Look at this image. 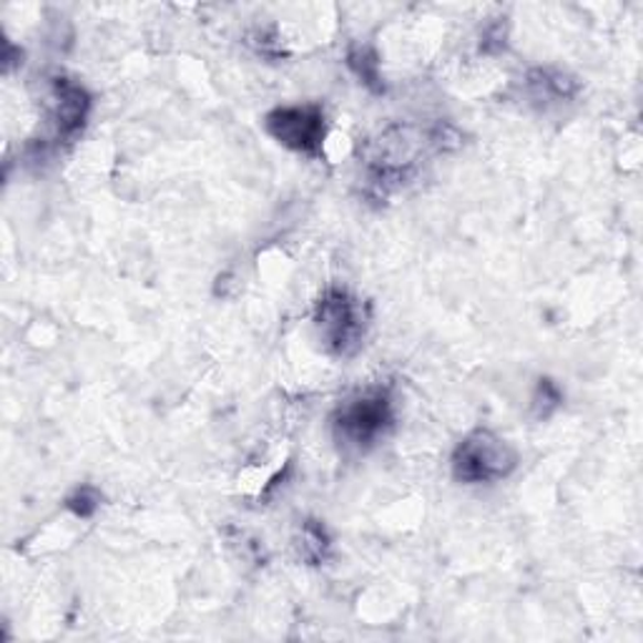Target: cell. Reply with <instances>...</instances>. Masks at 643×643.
<instances>
[{
	"mask_svg": "<svg viewBox=\"0 0 643 643\" xmlns=\"http://www.w3.org/2000/svg\"><path fill=\"white\" fill-rule=\"evenodd\" d=\"M66 505L78 518H91L101 505V493L96 488H91V485H84V488H78L71 495Z\"/></svg>",
	"mask_w": 643,
	"mask_h": 643,
	"instance_id": "10",
	"label": "cell"
},
{
	"mask_svg": "<svg viewBox=\"0 0 643 643\" xmlns=\"http://www.w3.org/2000/svg\"><path fill=\"white\" fill-rule=\"evenodd\" d=\"M528 84L533 91H538L540 96L558 98V101L573 98L576 91H578L576 78H571L563 71H556V68H536L528 76Z\"/></svg>",
	"mask_w": 643,
	"mask_h": 643,
	"instance_id": "6",
	"label": "cell"
},
{
	"mask_svg": "<svg viewBox=\"0 0 643 643\" xmlns=\"http://www.w3.org/2000/svg\"><path fill=\"white\" fill-rule=\"evenodd\" d=\"M266 134L292 151L317 156L327 139V118L317 104L280 106L264 118Z\"/></svg>",
	"mask_w": 643,
	"mask_h": 643,
	"instance_id": "4",
	"label": "cell"
},
{
	"mask_svg": "<svg viewBox=\"0 0 643 643\" xmlns=\"http://www.w3.org/2000/svg\"><path fill=\"white\" fill-rule=\"evenodd\" d=\"M453 477L465 485L498 483L518 465V453L491 430H473L453 453Z\"/></svg>",
	"mask_w": 643,
	"mask_h": 643,
	"instance_id": "3",
	"label": "cell"
},
{
	"mask_svg": "<svg viewBox=\"0 0 643 643\" xmlns=\"http://www.w3.org/2000/svg\"><path fill=\"white\" fill-rule=\"evenodd\" d=\"M91 112V96L84 86L73 84L68 78L53 81V108L51 118L56 126L59 141H73L84 131Z\"/></svg>",
	"mask_w": 643,
	"mask_h": 643,
	"instance_id": "5",
	"label": "cell"
},
{
	"mask_svg": "<svg viewBox=\"0 0 643 643\" xmlns=\"http://www.w3.org/2000/svg\"><path fill=\"white\" fill-rule=\"evenodd\" d=\"M347 63H350V68L357 73V78L362 81L365 86H370L372 91H384L382 81H380V61H378V53L372 49H352L350 56H347Z\"/></svg>",
	"mask_w": 643,
	"mask_h": 643,
	"instance_id": "8",
	"label": "cell"
},
{
	"mask_svg": "<svg viewBox=\"0 0 643 643\" xmlns=\"http://www.w3.org/2000/svg\"><path fill=\"white\" fill-rule=\"evenodd\" d=\"M560 402H563V394L556 388L554 380H538L536 398H533V405H536L538 418H548L550 412L558 410Z\"/></svg>",
	"mask_w": 643,
	"mask_h": 643,
	"instance_id": "9",
	"label": "cell"
},
{
	"mask_svg": "<svg viewBox=\"0 0 643 643\" xmlns=\"http://www.w3.org/2000/svg\"><path fill=\"white\" fill-rule=\"evenodd\" d=\"M394 425V408L388 390L370 388L347 400L335 415V438L345 447L367 450Z\"/></svg>",
	"mask_w": 643,
	"mask_h": 643,
	"instance_id": "2",
	"label": "cell"
},
{
	"mask_svg": "<svg viewBox=\"0 0 643 643\" xmlns=\"http://www.w3.org/2000/svg\"><path fill=\"white\" fill-rule=\"evenodd\" d=\"M329 536L327 528L322 526L319 520H307L302 526V538H299V556L307 560V563H322L329 556Z\"/></svg>",
	"mask_w": 643,
	"mask_h": 643,
	"instance_id": "7",
	"label": "cell"
},
{
	"mask_svg": "<svg viewBox=\"0 0 643 643\" xmlns=\"http://www.w3.org/2000/svg\"><path fill=\"white\" fill-rule=\"evenodd\" d=\"M315 329L325 350L345 360L360 352L367 333V309L352 292L333 287L317 302Z\"/></svg>",
	"mask_w": 643,
	"mask_h": 643,
	"instance_id": "1",
	"label": "cell"
}]
</instances>
